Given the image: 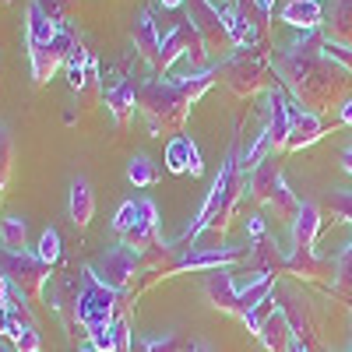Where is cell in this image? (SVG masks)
Returning a JSON list of instances; mask_svg holds the SVG:
<instances>
[{"label": "cell", "mask_w": 352, "mask_h": 352, "mask_svg": "<svg viewBox=\"0 0 352 352\" xmlns=\"http://www.w3.org/2000/svg\"><path fill=\"white\" fill-rule=\"evenodd\" d=\"M320 43H324V32L314 28V32H303L296 43L272 53V67L278 74V85L285 92H292V99L307 106L310 113L342 106V99H349V88H352V74H345L338 64H331L320 53Z\"/></svg>", "instance_id": "1"}, {"label": "cell", "mask_w": 352, "mask_h": 352, "mask_svg": "<svg viewBox=\"0 0 352 352\" xmlns=\"http://www.w3.org/2000/svg\"><path fill=\"white\" fill-rule=\"evenodd\" d=\"M243 187H247V173H240V152H236V141H232V148L222 159V169L212 180V190H208V197H204L197 219L169 247L176 254H187L197 243V236H204V232H219V236H222V232L229 229V222H232V215H236V204H240Z\"/></svg>", "instance_id": "2"}, {"label": "cell", "mask_w": 352, "mask_h": 352, "mask_svg": "<svg viewBox=\"0 0 352 352\" xmlns=\"http://www.w3.org/2000/svg\"><path fill=\"white\" fill-rule=\"evenodd\" d=\"M190 106L194 99L187 96V88L180 81H144L138 88V113L144 127H148V134L162 138V134H180L187 116H190Z\"/></svg>", "instance_id": "3"}, {"label": "cell", "mask_w": 352, "mask_h": 352, "mask_svg": "<svg viewBox=\"0 0 352 352\" xmlns=\"http://www.w3.org/2000/svg\"><path fill=\"white\" fill-rule=\"evenodd\" d=\"M120 300H124V292L106 289V285L92 275V268H81V289H78V296L71 300V303H74L78 328L88 331V328H96V324H113L116 310H120Z\"/></svg>", "instance_id": "4"}, {"label": "cell", "mask_w": 352, "mask_h": 352, "mask_svg": "<svg viewBox=\"0 0 352 352\" xmlns=\"http://www.w3.org/2000/svg\"><path fill=\"white\" fill-rule=\"evenodd\" d=\"M268 71H272V56L261 53L257 46H250V50L232 53L229 60L219 67V78L229 85L232 96L250 99V96L261 92V88H268Z\"/></svg>", "instance_id": "5"}, {"label": "cell", "mask_w": 352, "mask_h": 352, "mask_svg": "<svg viewBox=\"0 0 352 352\" xmlns=\"http://www.w3.org/2000/svg\"><path fill=\"white\" fill-rule=\"evenodd\" d=\"M180 56H187L190 60V67H194V74H201V71H212L208 67V46H204V39H201V32L194 28V21H180L173 28L169 36H162V53H159V67H155V74H166Z\"/></svg>", "instance_id": "6"}, {"label": "cell", "mask_w": 352, "mask_h": 352, "mask_svg": "<svg viewBox=\"0 0 352 352\" xmlns=\"http://www.w3.org/2000/svg\"><path fill=\"white\" fill-rule=\"evenodd\" d=\"M0 272H4V278H8L14 289L25 292L28 303H36V300L43 296L46 282H50V264L39 261L36 254H28V250H25V254L0 250Z\"/></svg>", "instance_id": "7"}, {"label": "cell", "mask_w": 352, "mask_h": 352, "mask_svg": "<svg viewBox=\"0 0 352 352\" xmlns=\"http://www.w3.org/2000/svg\"><path fill=\"white\" fill-rule=\"evenodd\" d=\"M92 275L106 285V289H116V292H127L134 285V278L141 275V264H138V254L124 243L109 247L96 264H92Z\"/></svg>", "instance_id": "8"}, {"label": "cell", "mask_w": 352, "mask_h": 352, "mask_svg": "<svg viewBox=\"0 0 352 352\" xmlns=\"http://www.w3.org/2000/svg\"><path fill=\"white\" fill-rule=\"evenodd\" d=\"M187 21H194V28L201 32L208 53H226V50H236L232 46V36L222 21V8H215L212 0H187Z\"/></svg>", "instance_id": "9"}, {"label": "cell", "mask_w": 352, "mask_h": 352, "mask_svg": "<svg viewBox=\"0 0 352 352\" xmlns=\"http://www.w3.org/2000/svg\"><path fill=\"white\" fill-rule=\"evenodd\" d=\"M275 300H278V310L285 314L289 328H292V338H300V342L314 345L317 320H314V307H310V300L303 296L300 289L282 285V282H275Z\"/></svg>", "instance_id": "10"}, {"label": "cell", "mask_w": 352, "mask_h": 352, "mask_svg": "<svg viewBox=\"0 0 352 352\" xmlns=\"http://www.w3.org/2000/svg\"><path fill=\"white\" fill-rule=\"evenodd\" d=\"M300 109L296 99H289V92L275 81L268 85V124H264V131H268L272 138V152H285V144H289V127H292V113Z\"/></svg>", "instance_id": "11"}, {"label": "cell", "mask_w": 352, "mask_h": 352, "mask_svg": "<svg viewBox=\"0 0 352 352\" xmlns=\"http://www.w3.org/2000/svg\"><path fill=\"white\" fill-rule=\"evenodd\" d=\"M74 36L71 32H60L50 46H28V60H32V81L36 85H46L56 71H60L67 64V56L74 50Z\"/></svg>", "instance_id": "12"}, {"label": "cell", "mask_w": 352, "mask_h": 352, "mask_svg": "<svg viewBox=\"0 0 352 352\" xmlns=\"http://www.w3.org/2000/svg\"><path fill=\"white\" fill-rule=\"evenodd\" d=\"M247 250L243 247H190L187 254H180L176 261V272H219V268H229L232 261H240Z\"/></svg>", "instance_id": "13"}, {"label": "cell", "mask_w": 352, "mask_h": 352, "mask_svg": "<svg viewBox=\"0 0 352 352\" xmlns=\"http://www.w3.org/2000/svg\"><path fill=\"white\" fill-rule=\"evenodd\" d=\"M138 204H141V215H138L134 229L127 232V236H124L120 243H124V247H131L134 254H144L148 247L162 243V240H159V208H155V201H148V197H141Z\"/></svg>", "instance_id": "14"}, {"label": "cell", "mask_w": 352, "mask_h": 352, "mask_svg": "<svg viewBox=\"0 0 352 352\" xmlns=\"http://www.w3.org/2000/svg\"><path fill=\"white\" fill-rule=\"evenodd\" d=\"M204 296L212 300L215 310H226L232 317H240V289L232 282V272L229 268H219L204 278Z\"/></svg>", "instance_id": "15"}, {"label": "cell", "mask_w": 352, "mask_h": 352, "mask_svg": "<svg viewBox=\"0 0 352 352\" xmlns=\"http://www.w3.org/2000/svg\"><path fill=\"white\" fill-rule=\"evenodd\" d=\"M131 43L138 50V56L144 64H152V71L159 67V53H162V36H159V28L152 21V11H141L134 18V28H131Z\"/></svg>", "instance_id": "16"}, {"label": "cell", "mask_w": 352, "mask_h": 352, "mask_svg": "<svg viewBox=\"0 0 352 352\" xmlns=\"http://www.w3.org/2000/svg\"><path fill=\"white\" fill-rule=\"evenodd\" d=\"M166 169L169 173H190V176H201L204 173L201 152H197V144L187 134L169 138V144H166Z\"/></svg>", "instance_id": "17"}, {"label": "cell", "mask_w": 352, "mask_h": 352, "mask_svg": "<svg viewBox=\"0 0 352 352\" xmlns=\"http://www.w3.org/2000/svg\"><path fill=\"white\" fill-rule=\"evenodd\" d=\"M317 232H320V204L303 201L296 219H292V250L296 254H310L317 243Z\"/></svg>", "instance_id": "18"}, {"label": "cell", "mask_w": 352, "mask_h": 352, "mask_svg": "<svg viewBox=\"0 0 352 352\" xmlns=\"http://www.w3.org/2000/svg\"><path fill=\"white\" fill-rule=\"evenodd\" d=\"M324 134V120H320V113H310V109H296L292 113V127H289V144L285 152H300V148H310L314 141H320Z\"/></svg>", "instance_id": "19"}, {"label": "cell", "mask_w": 352, "mask_h": 352, "mask_svg": "<svg viewBox=\"0 0 352 352\" xmlns=\"http://www.w3.org/2000/svg\"><path fill=\"white\" fill-rule=\"evenodd\" d=\"M278 184H282V162H278L275 152H272V155H264V159L247 173V187H250V194H254L257 201H264V204H268V197L275 194Z\"/></svg>", "instance_id": "20"}, {"label": "cell", "mask_w": 352, "mask_h": 352, "mask_svg": "<svg viewBox=\"0 0 352 352\" xmlns=\"http://www.w3.org/2000/svg\"><path fill=\"white\" fill-rule=\"evenodd\" d=\"M278 18L300 32H314V28L324 25V4L320 0H289V4L278 11Z\"/></svg>", "instance_id": "21"}, {"label": "cell", "mask_w": 352, "mask_h": 352, "mask_svg": "<svg viewBox=\"0 0 352 352\" xmlns=\"http://www.w3.org/2000/svg\"><path fill=\"white\" fill-rule=\"evenodd\" d=\"M106 106H109V116L116 124H127L138 109V85L131 78H124L120 85L106 88Z\"/></svg>", "instance_id": "22"}, {"label": "cell", "mask_w": 352, "mask_h": 352, "mask_svg": "<svg viewBox=\"0 0 352 352\" xmlns=\"http://www.w3.org/2000/svg\"><path fill=\"white\" fill-rule=\"evenodd\" d=\"M324 25H328V39L352 46V0H328L324 11Z\"/></svg>", "instance_id": "23"}, {"label": "cell", "mask_w": 352, "mask_h": 352, "mask_svg": "<svg viewBox=\"0 0 352 352\" xmlns=\"http://www.w3.org/2000/svg\"><path fill=\"white\" fill-rule=\"evenodd\" d=\"M67 212H71V222H74L78 229H85L88 222H92V215H96V194H92V184H88L85 176H78V180L71 184Z\"/></svg>", "instance_id": "24"}, {"label": "cell", "mask_w": 352, "mask_h": 352, "mask_svg": "<svg viewBox=\"0 0 352 352\" xmlns=\"http://www.w3.org/2000/svg\"><path fill=\"white\" fill-rule=\"evenodd\" d=\"M56 36H60L56 21L32 0V4H28V21H25V39H28V46H50Z\"/></svg>", "instance_id": "25"}, {"label": "cell", "mask_w": 352, "mask_h": 352, "mask_svg": "<svg viewBox=\"0 0 352 352\" xmlns=\"http://www.w3.org/2000/svg\"><path fill=\"white\" fill-rule=\"evenodd\" d=\"M257 338H261V345L268 349V352H285V349H289V342H292V328H289L285 314H282V310H275V314L261 324Z\"/></svg>", "instance_id": "26"}, {"label": "cell", "mask_w": 352, "mask_h": 352, "mask_svg": "<svg viewBox=\"0 0 352 352\" xmlns=\"http://www.w3.org/2000/svg\"><path fill=\"white\" fill-rule=\"evenodd\" d=\"M28 247V229L21 215H4L0 219V250L8 254H25Z\"/></svg>", "instance_id": "27"}, {"label": "cell", "mask_w": 352, "mask_h": 352, "mask_svg": "<svg viewBox=\"0 0 352 352\" xmlns=\"http://www.w3.org/2000/svg\"><path fill=\"white\" fill-rule=\"evenodd\" d=\"M67 81H71V88H74V92H78V88L88 81V78H96V56L92 53H88L81 43L71 50V56H67Z\"/></svg>", "instance_id": "28"}, {"label": "cell", "mask_w": 352, "mask_h": 352, "mask_svg": "<svg viewBox=\"0 0 352 352\" xmlns=\"http://www.w3.org/2000/svg\"><path fill=\"white\" fill-rule=\"evenodd\" d=\"M250 264H254V272H261V275H278V272H285V257H282L268 240H257V243L250 247Z\"/></svg>", "instance_id": "29"}, {"label": "cell", "mask_w": 352, "mask_h": 352, "mask_svg": "<svg viewBox=\"0 0 352 352\" xmlns=\"http://www.w3.org/2000/svg\"><path fill=\"white\" fill-rule=\"evenodd\" d=\"M285 272L307 275V278H324V275H328V264L320 261L314 250H310V254H296V250H292V254L285 257Z\"/></svg>", "instance_id": "30"}, {"label": "cell", "mask_w": 352, "mask_h": 352, "mask_svg": "<svg viewBox=\"0 0 352 352\" xmlns=\"http://www.w3.org/2000/svg\"><path fill=\"white\" fill-rule=\"evenodd\" d=\"M11 173H14V138H11V131L4 124H0V201H4V194H8Z\"/></svg>", "instance_id": "31"}, {"label": "cell", "mask_w": 352, "mask_h": 352, "mask_svg": "<svg viewBox=\"0 0 352 352\" xmlns=\"http://www.w3.org/2000/svg\"><path fill=\"white\" fill-rule=\"evenodd\" d=\"M127 180L134 184V187H152V184H159V169H155V162L148 159V155H134L131 162H127Z\"/></svg>", "instance_id": "32"}, {"label": "cell", "mask_w": 352, "mask_h": 352, "mask_svg": "<svg viewBox=\"0 0 352 352\" xmlns=\"http://www.w3.org/2000/svg\"><path fill=\"white\" fill-rule=\"evenodd\" d=\"M268 204L275 208V215H278V219L292 222V219H296V212H300V204H303V201H300L296 194H292V190H289V184L282 180V184L275 187V194L268 197Z\"/></svg>", "instance_id": "33"}, {"label": "cell", "mask_w": 352, "mask_h": 352, "mask_svg": "<svg viewBox=\"0 0 352 352\" xmlns=\"http://www.w3.org/2000/svg\"><path fill=\"white\" fill-rule=\"evenodd\" d=\"M320 212H331V219L352 226V194L349 190H331L324 197V204H320Z\"/></svg>", "instance_id": "34"}, {"label": "cell", "mask_w": 352, "mask_h": 352, "mask_svg": "<svg viewBox=\"0 0 352 352\" xmlns=\"http://www.w3.org/2000/svg\"><path fill=\"white\" fill-rule=\"evenodd\" d=\"M131 352H180V338H176L173 331L159 335V338H134Z\"/></svg>", "instance_id": "35"}, {"label": "cell", "mask_w": 352, "mask_h": 352, "mask_svg": "<svg viewBox=\"0 0 352 352\" xmlns=\"http://www.w3.org/2000/svg\"><path fill=\"white\" fill-rule=\"evenodd\" d=\"M138 215H141V204L138 201H124L120 208H116V215H113V229H116V236H127V232L134 229V222H138Z\"/></svg>", "instance_id": "36"}, {"label": "cell", "mask_w": 352, "mask_h": 352, "mask_svg": "<svg viewBox=\"0 0 352 352\" xmlns=\"http://www.w3.org/2000/svg\"><path fill=\"white\" fill-rule=\"evenodd\" d=\"M320 53H324L331 64H338L345 74H352V46L335 43V39H328V36H324V43H320Z\"/></svg>", "instance_id": "37"}, {"label": "cell", "mask_w": 352, "mask_h": 352, "mask_svg": "<svg viewBox=\"0 0 352 352\" xmlns=\"http://www.w3.org/2000/svg\"><path fill=\"white\" fill-rule=\"evenodd\" d=\"M36 257L46 261L50 268H53V264L60 261V232H56V229H46L43 236H39V250H36Z\"/></svg>", "instance_id": "38"}, {"label": "cell", "mask_w": 352, "mask_h": 352, "mask_svg": "<svg viewBox=\"0 0 352 352\" xmlns=\"http://www.w3.org/2000/svg\"><path fill=\"white\" fill-rule=\"evenodd\" d=\"M335 289H338V292H352V243L338 254V264H335Z\"/></svg>", "instance_id": "39"}, {"label": "cell", "mask_w": 352, "mask_h": 352, "mask_svg": "<svg viewBox=\"0 0 352 352\" xmlns=\"http://www.w3.org/2000/svg\"><path fill=\"white\" fill-rule=\"evenodd\" d=\"M88 345L99 349V352H116V335H113V324H96V328H88Z\"/></svg>", "instance_id": "40"}, {"label": "cell", "mask_w": 352, "mask_h": 352, "mask_svg": "<svg viewBox=\"0 0 352 352\" xmlns=\"http://www.w3.org/2000/svg\"><path fill=\"white\" fill-rule=\"evenodd\" d=\"M43 349V338L36 328H21L18 338H14V352H39Z\"/></svg>", "instance_id": "41"}, {"label": "cell", "mask_w": 352, "mask_h": 352, "mask_svg": "<svg viewBox=\"0 0 352 352\" xmlns=\"http://www.w3.org/2000/svg\"><path fill=\"white\" fill-rule=\"evenodd\" d=\"M36 4H39L53 21H64V18L71 14V0H36Z\"/></svg>", "instance_id": "42"}, {"label": "cell", "mask_w": 352, "mask_h": 352, "mask_svg": "<svg viewBox=\"0 0 352 352\" xmlns=\"http://www.w3.org/2000/svg\"><path fill=\"white\" fill-rule=\"evenodd\" d=\"M25 324H18V320L11 317V310L8 307H0V335H8V338H18V331H21Z\"/></svg>", "instance_id": "43"}, {"label": "cell", "mask_w": 352, "mask_h": 352, "mask_svg": "<svg viewBox=\"0 0 352 352\" xmlns=\"http://www.w3.org/2000/svg\"><path fill=\"white\" fill-rule=\"evenodd\" d=\"M247 232H250V240H254V243H257V240H264V219H261V215H250Z\"/></svg>", "instance_id": "44"}, {"label": "cell", "mask_w": 352, "mask_h": 352, "mask_svg": "<svg viewBox=\"0 0 352 352\" xmlns=\"http://www.w3.org/2000/svg\"><path fill=\"white\" fill-rule=\"evenodd\" d=\"M338 120H342L345 127H352V96L342 99V106H338Z\"/></svg>", "instance_id": "45"}, {"label": "cell", "mask_w": 352, "mask_h": 352, "mask_svg": "<svg viewBox=\"0 0 352 352\" xmlns=\"http://www.w3.org/2000/svg\"><path fill=\"white\" fill-rule=\"evenodd\" d=\"M8 296H11V282L4 278V272H0V307H8Z\"/></svg>", "instance_id": "46"}, {"label": "cell", "mask_w": 352, "mask_h": 352, "mask_svg": "<svg viewBox=\"0 0 352 352\" xmlns=\"http://www.w3.org/2000/svg\"><path fill=\"white\" fill-rule=\"evenodd\" d=\"M285 352H310V345H307V342H300V338H292Z\"/></svg>", "instance_id": "47"}, {"label": "cell", "mask_w": 352, "mask_h": 352, "mask_svg": "<svg viewBox=\"0 0 352 352\" xmlns=\"http://www.w3.org/2000/svg\"><path fill=\"white\" fill-rule=\"evenodd\" d=\"M342 169L352 176V148H345V152H342Z\"/></svg>", "instance_id": "48"}, {"label": "cell", "mask_w": 352, "mask_h": 352, "mask_svg": "<svg viewBox=\"0 0 352 352\" xmlns=\"http://www.w3.org/2000/svg\"><path fill=\"white\" fill-rule=\"evenodd\" d=\"M159 4H162L166 11H173V8H180V4H187V0H159Z\"/></svg>", "instance_id": "49"}, {"label": "cell", "mask_w": 352, "mask_h": 352, "mask_svg": "<svg viewBox=\"0 0 352 352\" xmlns=\"http://www.w3.org/2000/svg\"><path fill=\"white\" fill-rule=\"evenodd\" d=\"M190 352H215V349H212V345H208V342H197V345H194V349H190Z\"/></svg>", "instance_id": "50"}, {"label": "cell", "mask_w": 352, "mask_h": 352, "mask_svg": "<svg viewBox=\"0 0 352 352\" xmlns=\"http://www.w3.org/2000/svg\"><path fill=\"white\" fill-rule=\"evenodd\" d=\"M215 8H229V4H236V0H212Z\"/></svg>", "instance_id": "51"}, {"label": "cell", "mask_w": 352, "mask_h": 352, "mask_svg": "<svg viewBox=\"0 0 352 352\" xmlns=\"http://www.w3.org/2000/svg\"><path fill=\"white\" fill-rule=\"evenodd\" d=\"M78 352H99V349H92V345H88V342H85V345H81Z\"/></svg>", "instance_id": "52"}, {"label": "cell", "mask_w": 352, "mask_h": 352, "mask_svg": "<svg viewBox=\"0 0 352 352\" xmlns=\"http://www.w3.org/2000/svg\"><path fill=\"white\" fill-rule=\"evenodd\" d=\"M0 352H11V349H8V345H4V342H0Z\"/></svg>", "instance_id": "53"}, {"label": "cell", "mask_w": 352, "mask_h": 352, "mask_svg": "<svg viewBox=\"0 0 352 352\" xmlns=\"http://www.w3.org/2000/svg\"><path fill=\"white\" fill-rule=\"evenodd\" d=\"M349 138H352V127H349ZM349 148H352V144H349Z\"/></svg>", "instance_id": "54"}, {"label": "cell", "mask_w": 352, "mask_h": 352, "mask_svg": "<svg viewBox=\"0 0 352 352\" xmlns=\"http://www.w3.org/2000/svg\"><path fill=\"white\" fill-rule=\"evenodd\" d=\"M349 352H352V345H349Z\"/></svg>", "instance_id": "55"}]
</instances>
